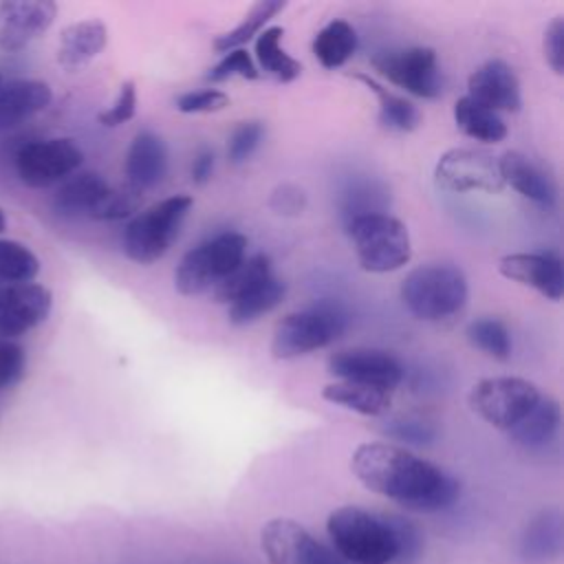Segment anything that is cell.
<instances>
[{
  "instance_id": "24",
  "label": "cell",
  "mask_w": 564,
  "mask_h": 564,
  "mask_svg": "<svg viewBox=\"0 0 564 564\" xmlns=\"http://www.w3.org/2000/svg\"><path fill=\"white\" fill-rule=\"evenodd\" d=\"M322 399L352 410L361 416H383L392 405V392L355 381H330L322 388Z\"/></svg>"
},
{
  "instance_id": "44",
  "label": "cell",
  "mask_w": 564,
  "mask_h": 564,
  "mask_svg": "<svg viewBox=\"0 0 564 564\" xmlns=\"http://www.w3.org/2000/svg\"><path fill=\"white\" fill-rule=\"evenodd\" d=\"M214 165H216L214 150H212V148H207V145H200V148L194 152L192 167H189L192 183H194V185H207V183L212 181Z\"/></svg>"
},
{
  "instance_id": "21",
  "label": "cell",
  "mask_w": 564,
  "mask_h": 564,
  "mask_svg": "<svg viewBox=\"0 0 564 564\" xmlns=\"http://www.w3.org/2000/svg\"><path fill=\"white\" fill-rule=\"evenodd\" d=\"M500 176L505 187L516 189L524 198L551 207L555 203V185L529 156L518 150H507L500 159Z\"/></svg>"
},
{
  "instance_id": "19",
  "label": "cell",
  "mask_w": 564,
  "mask_h": 564,
  "mask_svg": "<svg viewBox=\"0 0 564 564\" xmlns=\"http://www.w3.org/2000/svg\"><path fill=\"white\" fill-rule=\"evenodd\" d=\"M108 44V29L97 18H86L62 29L57 40V64L77 70L93 62Z\"/></svg>"
},
{
  "instance_id": "38",
  "label": "cell",
  "mask_w": 564,
  "mask_h": 564,
  "mask_svg": "<svg viewBox=\"0 0 564 564\" xmlns=\"http://www.w3.org/2000/svg\"><path fill=\"white\" fill-rule=\"evenodd\" d=\"M383 434L403 445H430L436 438V430L421 419H394L383 425ZM401 445V447H403Z\"/></svg>"
},
{
  "instance_id": "20",
  "label": "cell",
  "mask_w": 564,
  "mask_h": 564,
  "mask_svg": "<svg viewBox=\"0 0 564 564\" xmlns=\"http://www.w3.org/2000/svg\"><path fill=\"white\" fill-rule=\"evenodd\" d=\"M53 90L42 79H11L0 86V130H9L42 112Z\"/></svg>"
},
{
  "instance_id": "34",
  "label": "cell",
  "mask_w": 564,
  "mask_h": 564,
  "mask_svg": "<svg viewBox=\"0 0 564 564\" xmlns=\"http://www.w3.org/2000/svg\"><path fill=\"white\" fill-rule=\"evenodd\" d=\"M40 273L37 256L18 240L0 238V280L9 284L33 282Z\"/></svg>"
},
{
  "instance_id": "3",
  "label": "cell",
  "mask_w": 564,
  "mask_h": 564,
  "mask_svg": "<svg viewBox=\"0 0 564 564\" xmlns=\"http://www.w3.org/2000/svg\"><path fill=\"white\" fill-rule=\"evenodd\" d=\"M399 295L416 319L441 322L465 308L469 286L456 264L432 262L412 269L401 282Z\"/></svg>"
},
{
  "instance_id": "13",
  "label": "cell",
  "mask_w": 564,
  "mask_h": 564,
  "mask_svg": "<svg viewBox=\"0 0 564 564\" xmlns=\"http://www.w3.org/2000/svg\"><path fill=\"white\" fill-rule=\"evenodd\" d=\"M328 372L337 381H355L368 383L383 390H394L403 381V364L388 350L379 348H341L333 352L326 361Z\"/></svg>"
},
{
  "instance_id": "22",
  "label": "cell",
  "mask_w": 564,
  "mask_h": 564,
  "mask_svg": "<svg viewBox=\"0 0 564 564\" xmlns=\"http://www.w3.org/2000/svg\"><path fill=\"white\" fill-rule=\"evenodd\" d=\"M562 553V516L557 509L540 511L524 529L520 555L527 564H549Z\"/></svg>"
},
{
  "instance_id": "2",
  "label": "cell",
  "mask_w": 564,
  "mask_h": 564,
  "mask_svg": "<svg viewBox=\"0 0 564 564\" xmlns=\"http://www.w3.org/2000/svg\"><path fill=\"white\" fill-rule=\"evenodd\" d=\"M326 533L346 564H392L419 557L421 529L401 518L344 505L328 513Z\"/></svg>"
},
{
  "instance_id": "29",
  "label": "cell",
  "mask_w": 564,
  "mask_h": 564,
  "mask_svg": "<svg viewBox=\"0 0 564 564\" xmlns=\"http://www.w3.org/2000/svg\"><path fill=\"white\" fill-rule=\"evenodd\" d=\"M311 48L324 68H341L357 51V31L346 20H330L317 31Z\"/></svg>"
},
{
  "instance_id": "1",
  "label": "cell",
  "mask_w": 564,
  "mask_h": 564,
  "mask_svg": "<svg viewBox=\"0 0 564 564\" xmlns=\"http://www.w3.org/2000/svg\"><path fill=\"white\" fill-rule=\"evenodd\" d=\"M350 471L366 489L410 511H441L460 496V482L452 474L394 443L357 445Z\"/></svg>"
},
{
  "instance_id": "39",
  "label": "cell",
  "mask_w": 564,
  "mask_h": 564,
  "mask_svg": "<svg viewBox=\"0 0 564 564\" xmlns=\"http://www.w3.org/2000/svg\"><path fill=\"white\" fill-rule=\"evenodd\" d=\"M174 106L178 112L196 115V112H218L229 106V97L218 88H200V90H187L181 93L174 99Z\"/></svg>"
},
{
  "instance_id": "16",
  "label": "cell",
  "mask_w": 564,
  "mask_h": 564,
  "mask_svg": "<svg viewBox=\"0 0 564 564\" xmlns=\"http://www.w3.org/2000/svg\"><path fill=\"white\" fill-rule=\"evenodd\" d=\"M500 275L538 291L542 297L557 302L564 295L562 260L551 251L507 253L498 262Z\"/></svg>"
},
{
  "instance_id": "12",
  "label": "cell",
  "mask_w": 564,
  "mask_h": 564,
  "mask_svg": "<svg viewBox=\"0 0 564 564\" xmlns=\"http://www.w3.org/2000/svg\"><path fill=\"white\" fill-rule=\"evenodd\" d=\"M260 546L269 564H346L291 518L269 520L260 531Z\"/></svg>"
},
{
  "instance_id": "26",
  "label": "cell",
  "mask_w": 564,
  "mask_h": 564,
  "mask_svg": "<svg viewBox=\"0 0 564 564\" xmlns=\"http://www.w3.org/2000/svg\"><path fill=\"white\" fill-rule=\"evenodd\" d=\"M454 123L465 137L480 143H498L507 137L505 119L467 95L458 97L454 104Z\"/></svg>"
},
{
  "instance_id": "30",
  "label": "cell",
  "mask_w": 564,
  "mask_h": 564,
  "mask_svg": "<svg viewBox=\"0 0 564 564\" xmlns=\"http://www.w3.org/2000/svg\"><path fill=\"white\" fill-rule=\"evenodd\" d=\"M282 35H284L282 26H267L264 31H260L256 37V59H258V66L267 75H271L275 82L289 84L300 77L302 64L284 51Z\"/></svg>"
},
{
  "instance_id": "23",
  "label": "cell",
  "mask_w": 564,
  "mask_h": 564,
  "mask_svg": "<svg viewBox=\"0 0 564 564\" xmlns=\"http://www.w3.org/2000/svg\"><path fill=\"white\" fill-rule=\"evenodd\" d=\"M110 183L97 172H75L55 192L53 207L62 216H90L106 196Z\"/></svg>"
},
{
  "instance_id": "42",
  "label": "cell",
  "mask_w": 564,
  "mask_h": 564,
  "mask_svg": "<svg viewBox=\"0 0 564 564\" xmlns=\"http://www.w3.org/2000/svg\"><path fill=\"white\" fill-rule=\"evenodd\" d=\"M542 48H544V59L551 66V70L555 75L564 73V18L555 15L546 29H544V37H542Z\"/></svg>"
},
{
  "instance_id": "37",
  "label": "cell",
  "mask_w": 564,
  "mask_h": 564,
  "mask_svg": "<svg viewBox=\"0 0 564 564\" xmlns=\"http://www.w3.org/2000/svg\"><path fill=\"white\" fill-rule=\"evenodd\" d=\"M258 66L251 59V55L245 48H234L220 57L216 66L207 73L209 82H225L229 77H242V79H258Z\"/></svg>"
},
{
  "instance_id": "17",
  "label": "cell",
  "mask_w": 564,
  "mask_h": 564,
  "mask_svg": "<svg viewBox=\"0 0 564 564\" xmlns=\"http://www.w3.org/2000/svg\"><path fill=\"white\" fill-rule=\"evenodd\" d=\"M467 97L500 112H518L522 106L520 79L502 59H487L467 79Z\"/></svg>"
},
{
  "instance_id": "43",
  "label": "cell",
  "mask_w": 564,
  "mask_h": 564,
  "mask_svg": "<svg viewBox=\"0 0 564 564\" xmlns=\"http://www.w3.org/2000/svg\"><path fill=\"white\" fill-rule=\"evenodd\" d=\"M306 205V196L300 187L291 185V183H284L280 185L273 194H271V207L273 212L278 214H284V216H293V214H300Z\"/></svg>"
},
{
  "instance_id": "15",
  "label": "cell",
  "mask_w": 564,
  "mask_h": 564,
  "mask_svg": "<svg viewBox=\"0 0 564 564\" xmlns=\"http://www.w3.org/2000/svg\"><path fill=\"white\" fill-rule=\"evenodd\" d=\"M57 15L51 0H2L0 2V48L15 53L37 40Z\"/></svg>"
},
{
  "instance_id": "46",
  "label": "cell",
  "mask_w": 564,
  "mask_h": 564,
  "mask_svg": "<svg viewBox=\"0 0 564 564\" xmlns=\"http://www.w3.org/2000/svg\"><path fill=\"white\" fill-rule=\"evenodd\" d=\"M0 86H2V75H0Z\"/></svg>"
},
{
  "instance_id": "28",
  "label": "cell",
  "mask_w": 564,
  "mask_h": 564,
  "mask_svg": "<svg viewBox=\"0 0 564 564\" xmlns=\"http://www.w3.org/2000/svg\"><path fill=\"white\" fill-rule=\"evenodd\" d=\"M284 295H286V284L280 278L269 275L260 284H256L253 289L242 293L238 300L227 304V317L234 326L253 324L256 319H260L262 315H267L275 306H280Z\"/></svg>"
},
{
  "instance_id": "8",
  "label": "cell",
  "mask_w": 564,
  "mask_h": 564,
  "mask_svg": "<svg viewBox=\"0 0 564 564\" xmlns=\"http://www.w3.org/2000/svg\"><path fill=\"white\" fill-rule=\"evenodd\" d=\"M540 388L522 377H487L469 390V408L496 430L509 432L540 401Z\"/></svg>"
},
{
  "instance_id": "18",
  "label": "cell",
  "mask_w": 564,
  "mask_h": 564,
  "mask_svg": "<svg viewBox=\"0 0 564 564\" xmlns=\"http://www.w3.org/2000/svg\"><path fill=\"white\" fill-rule=\"evenodd\" d=\"M126 181L130 187L143 192L156 187L167 172V148L154 130H139L126 152Z\"/></svg>"
},
{
  "instance_id": "35",
  "label": "cell",
  "mask_w": 564,
  "mask_h": 564,
  "mask_svg": "<svg viewBox=\"0 0 564 564\" xmlns=\"http://www.w3.org/2000/svg\"><path fill=\"white\" fill-rule=\"evenodd\" d=\"M141 207V192L130 187L128 183L121 187H112L106 192V196L97 203V207L90 212L88 218L95 220H123L134 216V212Z\"/></svg>"
},
{
  "instance_id": "41",
  "label": "cell",
  "mask_w": 564,
  "mask_h": 564,
  "mask_svg": "<svg viewBox=\"0 0 564 564\" xmlns=\"http://www.w3.org/2000/svg\"><path fill=\"white\" fill-rule=\"evenodd\" d=\"M26 368L24 348L13 339H0V390L15 386Z\"/></svg>"
},
{
  "instance_id": "33",
  "label": "cell",
  "mask_w": 564,
  "mask_h": 564,
  "mask_svg": "<svg viewBox=\"0 0 564 564\" xmlns=\"http://www.w3.org/2000/svg\"><path fill=\"white\" fill-rule=\"evenodd\" d=\"M467 339L474 348L496 361H507L513 350L511 333L498 317H478L467 324Z\"/></svg>"
},
{
  "instance_id": "45",
  "label": "cell",
  "mask_w": 564,
  "mask_h": 564,
  "mask_svg": "<svg viewBox=\"0 0 564 564\" xmlns=\"http://www.w3.org/2000/svg\"><path fill=\"white\" fill-rule=\"evenodd\" d=\"M7 229V216H4V212L0 209V234Z\"/></svg>"
},
{
  "instance_id": "5",
  "label": "cell",
  "mask_w": 564,
  "mask_h": 564,
  "mask_svg": "<svg viewBox=\"0 0 564 564\" xmlns=\"http://www.w3.org/2000/svg\"><path fill=\"white\" fill-rule=\"evenodd\" d=\"M346 234L359 267L368 273L397 271L412 258L408 227L386 212L361 214L346 220Z\"/></svg>"
},
{
  "instance_id": "36",
  "label": "cell",
  "mask_w": 564,
  "mask_h": 564,
  "mask_svg": "<svg viewBox=\"0 0 564 564\" xmlns=\"http://www.w3.org/2000/svg\"><path fill=\"white\" fill-rule=\"evenodd\" d=\"M264 137V123L262 121H240L231 134H229V141H227V161L234 163V165H240L245 163L260 145Z\"/></svg>"
},
{
  "instance_id": "27",
  "label": "cell",
  "mask_w": 564,
  "mask_h": 564,
  "mask_svg": "<svg viewBox=\"0 0 564 564\" xmlns=\"http://www.w3.org/2000/svg\"><path fill=\"white\" fill-rule=\"evenodd\" d=\"M352 77L377 95V99H379L377 121L381 128L392 130V132H412L421 123V112L410 99L388 90L386 86H381L375 77H370L366 73H355Z\"/></svg>"
},
{
  "instance_id": "32",
  "label": "cell",
  "mask_w": 564,
  "mask_h": 564,
  "mask_svg": "<svg viewBox=\"0 0 564 564\" xmlns=\"http://www.w3.org/2000/svg\"><path fill=\"white\" fill-rule=\"evenodd\" d=\"M269 275H273L269 256H264V253H253V256L245 258L225 280H220V282L212 289V295H214V300L220 302V304H231V302L238 300L242 293H247L249 289H253V286L260 284L262 280H267Z\"/></svg>"
},
{
  "instance_id": "4",
  "label": "cell",
  "mask_w": 564,
  "mask_h": 564,
  "mask_svg": "<svg viewBox=\"0 0 564 564\" xmlns=\"http://www.w3.org/2000/svg\"><path fill=\"white\" fill-rule=\"evenodd\" d=\"M192 205L194 198L189 194H172L134 214L121 236L123 253L137 264L161 260L176 240Z\"/></svg>"
},
{
  "instance_id": "14",
  "label": "cell",
  "mask_w": 564,
  "mask_h": 564,
  "mask_svg": "<svg viewBox=\"0 0 564 564\" xmlns=\"http://www.w3.org/2000/svg\"><path fill=\"white\" fill-rule=\"evenodd\" d=\"M53 308V293L44 284L22 282L0 289V339H18L40 326Z\"/></svg>"
},
{
  "instance_id": "7",
  "label": "cell",
  "mask_w": 564,
  "mask_h": 564,
  "mask_svg": "<svg viewBox=\"0 0 564 564\" xmlns=\"http://www.w3.org/2000/svg\"><path fill=\"white\" fill-rule=\"evenodd\" d=\"M247 245L240 231H223L192 247L174 269L176 291L181 295L212 291L247 258Z\"/></svg>"
},
{
  "instance_id": "11",
  "label": "cell",
  "mask_w": 564,
  "mask_h": 564,
  "mask_svg": "<svg viewBox=\"0 0 564 564\" xmlns=\"http://www.w3.org/2000/svg\"><path fill=\"white\" fill-rule=\"evenodd\" d=\"M434 178L438 187L454 194H498L505 189L498 159L476 148H452L443 152L434 165Z\"/></svg>"
},
{
  "instance_id": "9",
  "label": "cell",
  "mask_w": 564,
  "mask_h": 564,
  "mask_svg": "<svg viewBox=\"0 0 564 564\" xmlns=\"http://www.w3.org/2000/svg\"><path fill=\"white\" fill-rule=\"evenodd\" d=\"M84 163L82 148L68 137L37 139L24 143L13 159L15 174L26 187H51L64 183Z\"/></svg>"
},
{
  "instance_id": "10",
  "label": "cell",
  "mask_w": 564,
  "mask_h": 564,
  "mask_svg": "<svg viewBox=\"0 0 564 564\" xmlns=\"http://www.w3.org/2000/svg\"><path fill=\"white\" fill-rule=\"evenodd\" d=\"M375 70L390 84L421 99H436L443 93V73L436 51L430 46H405L379 51L372 57Z\"/></svg>"
},
{
  "instance_id": "40",
  "label": "cell",
  "mask_w": 564,
  "mask_h": 564,
  "mask_svg": "<svg viewBox=\"0 0 564 564\" xmlns=\"http://www.w3.org/2000/svg\"><path fill=\"white\" fill-rule=\"evenodd\" d=\"M137 112V86L132 79L123 82L119 86V95L117 99L97 115L99 123L106 128H117L121 123H128Z\"/></svg>"
},
{
  "instance_id": "25",
  "label": "cell",
  "mask_w": 564,
  "mask_h": 564,
  "mask_svg": "<svg viewBox=\"0 0 564 564\" xmlns=\"http://www.w3.org/2000/svg\"><path fill=\"white\" fill-rule=\"evenodd\" d=\"M560 421H562L560 403L553 397L542 394L540 401L533 405V410L520 423H516L507 434L516 445L524 449H540L555 438L560 430Z\"/></svg>"
},
{
  "instance_id": "6",
  "label": "cell",
  "mask_w": 564,
  "mask_h": 564,
  "mask_svg": "<svg viewBox=\"0 0 564 564\" xmlns=\"http://www.w3.org/2000/svg\"><path fill=\"white\" fill-rule=\"evenodd\" d=\"M348 326V317L339 304L317 302L313 306L291 311L278 319L271 337L273 359H295L313 350L330 346Z\"/></svg>"
},
{
  "instance_id": "31",
  "label": "cell",
  "mask_w": 564,
  "mask_h": 564,
  "mask_svg": "<svg viewBox=\"0 0 564 564\" xmlns=\"http://www.w3.org/2000/svg\"><path fill=\"white\" fill-rule=\"evenodd\" d=\"M284 9H286L284 0H260V2L251 4V9L245 13V18L231 31H225L214 37V42H212L214 51L225 55L234 48H242V44H247L253 35L264 31V24Z\"/></svg>"
}]
</instances>
